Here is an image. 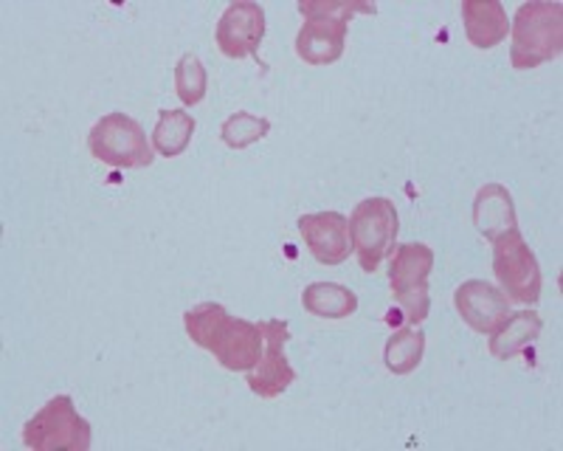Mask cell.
Listing matches in <instances>:
<instances>
[{"label": "cell", "mask_w": 563, "mask_h": 451, "mask_svg": "<svg viewBox=\"0 0 563 451\" xmlns=\"http://www.w3.org/2000/svg\"><path fill=\"white\" fill-rule=\"evenodd\" d=\"M454 308L467 328L485 336L505 322V316L510 314V299L485 279H467L454 290Z\"/></svg>", "instance_id": "12"}, {"label": "cell", "mask_w": 563, "mask_h": 451, "mask_svg": "<svg viewBox=\"0 0 563 451\" xmlns=\"http://www.w3.org/2000/svg\"><path fill=\"white\" fill-rule=\"evenodd\" d=\"M198 130L192 113L186 110H161L158 122L153 128V150L164 158H178L189 150L192 135Z\"/></svg>", "instance_id": "17"}, {"label": "cell", "mask_w": 563, "mask_h": 451, "mask_svg": "<svg viewBox=\"0 0 563 451\" xmlns=\"http://www.w3.org/2000/svg\"><path fill=\"white\" fill-rule=\"evenodd\" d=\"M88 150L99 164L113 169H144L153 167L155 150L147 142V133L128 113H108L99 119L88 133Z\"/></svg>", "instance_id": "6"}, {"label": "cell", "mask_w": 563, "mask_h": 451, "mask_svg": "<svg viewBox=\"0 0 563 451\" xmlns=\"http://www.w3.org/2000/svg\"><path fill=\"white\" fill-rule=\"evenodd\" d=\"M301 308L319 319H346L358 310V294L341 283H310L301 290Z\"/></svg>", "instance_id": "16"}, {"label": "cell", "mask_w": 563, "mask_h": 451, "mask_svg": "<svg viewBox=\"0 0 563 451\" xmlns=\"http://www.w3.org/2000/svg\"><path fill=\"white\" fill-rule=\"evenodd\" d=\"M265 32H268L265 9L260 7V3L240 0V3L225 7L223 14H220L218 26H214V43H218V48L223 52V57H254L263 68H268V65L260 59V45H263Z\"/></svg>", "instance_id": "9"}, {"label": "cell", "mask_w": 563, "mask_h": 451, "mask_svg": "<svg viewBox=\"0 0 563 451\" xmlns=\"http://www.w3.org/2000/svg\"><path fill=\"white\" fill-rule=\"evenodd\" d=\"M510 65L516 72H532L552 63L563 52V7L561 3H521L510 20Z\"/></svg>", "instance_id": "3"}, {"label": "cell", "mask_w": 563, "mask_h": 451, "mask_svg": "<svg viewBox=\"0 0 563 451\" xmlns=\"http://www.w3.org/2000/svg\"><path fill=\"white\" fill-rule=\"evenodd\" d=\"M20 438L26 449L34 451H88L93 443V429L77 413L70 395H54L52 400H45V406H40V413L23 424Z\"/></svg>", "instance_id": "5"}, {"label": "cell", "mask_w": 563, "mask_h": 451, "mask_svg": "<svg viewBox=\"0 0 563 451\" xmlns=\"http://www.w3.org/2000/svg\"><path fill=\"white\" fill-rule=\"evenodd\" d=\"M460 12L467 43L479 52H490L507 40L510 20H507V9L499 0H465Z\"/></svg>", "instance_id": "14"}, {"label": "cell", "mask_w": 563, "mask_h": 451, "mask_svg": "<svg viewBox=\"0 0 563 451\" xmlns=\"http://www.w3.org/2000/svg\"><path fill=\"white\" fill-rule=\"evenodd\" d=\"M434 271V252L426 243L395 245L389 263V288L406 322L422 324L431 314L429 279Z\"/></svg>", "instance_id": "7"}, {"label": "cell", "mask_w": 563, "mask_h": 451, "mask_svg": "<svg viewBox=\"0 0 563 451\" xmlns=\"http://www.w3.org/2000/svg\"><path fill=\"white\" fill-rule=\"evenodd\" d=\"M268 133H271L268 119L249 113V110L231 113V117L223 122V128H220V139H223L225 147L231 150L251 147V144L268 139Z\"/></svg>", "instance_id": "20"}, {"label": "cell", "mask_w": 563, "mask_h": 451, "mask_svg": "<svg viewBox=\"0 0 563 451\" xmlns=\"http://www.w3.org/2000/svg\"><path fill=\"white\" fill-rule=\"evenodd\" d=\"M263 336H265V350L263 359L249 373V389L256 398L274 400L282 393H288L296 384V370L290 367L288 353H285V344L290 342V324L285 319H271L263 322Z\"/></svg>", "instance_id": "10"}, {"label": "cell", "mask_w": 563, "mask_h": 451, "mask_svg": "<svg viewBox=\"0 0 563 451\" xmlns=\"http://www.w3.org/2000/svg\"><path fill=\"white\" fill-rule=\"evenodd\" d=\"M541 316L536 310H519V314H507L505 322L490 333V355L499 361H510L519 353H525L538 336H541Z\"/></svg>", "instance_id": "15"}, {"label": "cell", "mask_w": 563, "mask_h": 451, "mask_svg": "<svg viewBox=\"0 0 563 451\" xmlns=\"http://www.w3.org/2000/svg\"><path fill=\"white\" fill-rule=\"evenodd\" d=\"M206 90H209V74H206L203 59L186 52L175 65V94L186 108H195L206 99Z\"/></svg>", "instance_id": "19"}, {"label": "cell", "mask_w": 563, "mask_h": 451, "mask_svg": "<svg viewBox=\"0 0 563 451\" xmlns=\"http://www.w3.org/2000/svg\"><path fill=\"white\" fill-rule=\"evenodd\" d=\"M299 14L305 18L296 34V57L301 63L321 68L344 57L346 32L355 14H378L375 3H339V0H305L299 3Z\"/></svg>", "instance_id": "2"}, {"label": "cell", "mask_w": 563, "mask_h": 451, "mask_svg": "<svg viewBox=\"0 0 563 451\" xmlns=\"http://www.w3.org/2000/svg\"><path fill=\"white\" fill-rule=\"evenodd\" d=\"M493 274L510 302L536 305L541 299V288H544L541 265H538L536 252L527 245L521 229H510L493 240Z\"/></svg>", "instance_id": "8"}, {"label": "cell", "mask_w": 563, "mask_h": 451, "mask_svg": "<svg viewBox=\"0 0 563 451\" xmlns=\"http://www.w3.org/2000/svg\"><path fill=\"white\" fill-rule=\"evenodd\" d=\"M474 226L476 232L493 243L510 229H519V218H516V200L505 184H485L476 189L474 195Z\"/></svg>", "instance_id": "13"}, {"label": "cell", "mask_w": 563, "mask_h": 451, "mask_svg": "<svg viewBox=\"0 0 563 451\" xmlns=\"http://www.w3.org/2000/svg\"><path fill=\"white\" fill-rule=\"evenodd\" d=\"M305 245L321 265H341L352 254L350 218L341 212H313L296 220Z\"/></svg>", "instance_id": "11"}, {"label": "cell", "mask_w": 563, "mask_h": 451, "mask_svg": "<svg viewBox=\"0 0 563 451\" xmlns=\"http://www.w3.org/2000/svg\"><path fill=\"white\" fill-rule=\"evenodd\" d=\"M184 330L192 344L209 350L229 373H251L263 359V322L238 319L220 302H200L186 310Z\"/></svg>", "instance_id": "1"}, {"label": "cell", "mask_w": 563, "mask_h": 451, "mask_svg": "<svg viewBox=\"0 0 563 451\" xmlns=\"http://www.w3.org/2000/svg\"><path fill=\"white\" fill-rule=\"evenodd\" d=\"M397 232H400V215L397 207L384 195L364 198L350 215V240L352 254L358 257V265L372 274L378 271L389 254H395Z\"/></svg>", "instance_id": "4"}, {"label": "cell", "mask_w": 563, "mask_h": 451, "mask_svg": "<svg viewBox=\"0 0 563 451\" xmlns=\"http://www.w3.org/2000/svg\"><path fill=\"white\" fill-rule=\"evenodd\" d=\"M426 353V333L417 324L397 328L384 348V364L391 375H409L420 367Z\"/></svg>", "instance_id": "18"}]
</instances>
